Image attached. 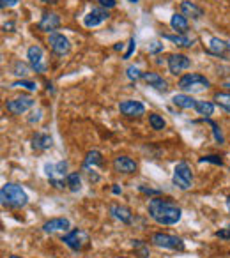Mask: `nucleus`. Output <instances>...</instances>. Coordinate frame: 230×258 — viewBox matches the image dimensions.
<instances>
[{
	"label": "nucleus",
	"mask_w": 230,
	"mask_h": 258,
	"mask_svg": "<svg viewBox=\"0 0 230 258\" xmlns=\"http://www.w3.org/2000/svg\"><path fill=\"white\" fill-rule=\"evenodd\" d=\"M147 211L152 221L165 226L176 225L183 218V209L172 198H161V197L151 198L147 205Z\"/></svg>",
	"instance_id": "obj_1"
},
{
	"label": "nucleus",
	"mask_w": 230,
	"mask_h": 258,
	"mask_svg": "<svg viewBox=\"0 0 230 258\" xmlns=\"http://www.w3.org/2000/svg\"><path fill=\"white\" fill-rule=\"evenodd\" d=\"M0 202H2L4 207L22 209L29 204V197H27V193L23 191L22 186L8 182L2 186V189H0Z\"/></svg>",
	"instance_id": "obj_2"
},
{
	"label": "nucleus",
	"mask_w": 230,
	"mask_h": 258,
	"mask_svg": "<svg viewBox=\"0 0 230 258\" xmlns=\"http://www.w3.org/2000/svg\"><path fill=\"white\" fill-rule=\"evenodd\" d=\"M177 87L186 94H197L202 90H207L211 87V82L200 73H186L179 78Z\"/></svg>",
	"instance_id": "obj_3"
},
{
	"label": "nucleus",
	"mask_w": 230,
	"mask_h": 258,
	"mask_svg": "<svg viewBox=\"0 0 230 258\" xmlns=\"http://www.w3.org/2000/svg\"><path fill=\"white\" fill-rule=\"evenodd\" d=\"M172 182L183 191L190 189V187L193 186V173H191V168L186 161H181L176 165L174 175H172Z\"/></svg>",
	"instance_id": "obj_4"
},
{
	"label": "nucleus",
	"mask_w": 230,
	"mask_h": 258,
	"mask_svg": "<svg viewBox=\"0 0 230 258\" xmlns=\"http://www.w3.org/2000/svg\"><path fill=\"white\" fill-rule=\"evenodd\" d=\"M89 233L85 232V230L82 228H75L71 230L69 233H66V235H62V242L66 244V246L69 247V249L73 251H82L85 249L87 246H89Z\"/></svg>",
	"instance_id": "obj_5"
},
{
	"label": "nucleus",
	"mask_w": 230,
	"mask_h": 258,
	"mask_svg": "<svg viewBox=\"0 0 230 258\" xmlns=\"http://www.w3.org/2000/svg\"><path fill=\"white\" fill-rule=\"evenodd\" d=\"M151 242L158 247H163V249H174V251L184 249L183 239H179V237H176V235H170V233H161V232L152 233Z\"/></svg>",
	"instance_id": "obj_6"
},
{
	"label": "nucleus",
	"mask_w": 230,
	"mask_h": 258,
	"mask_svg": "<svg viewBox=\"0 0 230 258\" xmlns=\"http://www.w3.org/2000/svg\"><path fill=\"white\" fill-rule=\"evenodd\" d=\"M48 46H50V50L53 51L57 57H64V55H68L69 51H71V43H69L68 37L61 32H51L50 36H48Z\"/></svg>",
	"instance_id": "obj_7"
},
{
	"label": "nucleus",
	"mask_w": 230,
	"mask_h": 258,
	"mask_svg": "<svg viewBox=\"0 0 230 258\" xmlns=\"http://www.w3.org/2000/svg\"><path fill=\"white\" fill-rule=\"evenodd\" d=\"M34 104H36V101L30 96H20V97H15V99L8 101L6 108H8L9 113L22 115V113H25V111H29L30 108H34Z\"/></svg>",
	"instance_id": "obj_8"
},
{
	"label": "nucleus",
	"mask_w": 230,
	"mask_h": 258,
	"mask_svg": "<svg viewBox=\"0 0 230 258\" xmlns=\"http://www.w3.org/2000/svg\"><path fill=\"white\" fill-rule=\"evenodd\" d=\"M119 110H121V113L128 118H140L145 115V106L140 103V101H135V99L121 101Z\"/></svg>",
	"instance_id": "obj_9"
},
{
	"label": "nucleus",
	"mask_w": 230,
	"mask_h": 258,
	"mask_svg": "<svg viewBox=\"0 0 230 258\" xmlns=\"http://www.w3.org/2000/svg\"><path fill=\"white\" fill-rule=\"evenodd\" d=\"M27 58H29V66L36 73H44L46 71V64H44V53L43 48L34 44L27 50Z\"/></svg>",
	"instance_id": "obj_10"
},
{
	"label": "nucleus",
	"mask_w": 230,
	"mask_h": 258,
	"mask_svg": "<svg viewBox=\"0 0 230 258\" xmlns=\"http://www.w3.org/2000/svg\"><path fill=\"white\" fill-rule=\"evenodd\" d=\"M166 62H168V71L176 76L191 68V60L184 53H170Z\"/></svg>",
	"instance_id": "obj_11"
},
{
	"label": "nucleus",
	"mask_w": 230,
	"mask_h": 258,
	"mask_svg": "<svg viewBox=\"0 0 230 258\" xmlns=\"http://www.w3.org/2000/svg\"><path fill=\"white\" fill-rule=\"evenodd\" d=\"M108 18H110V13H108V9L96 8V9H92V11H89L85 16H83V25H85L87 29H94V27H99L101 23H104Z\"/></svg>",
	"instance_id": "obj_12"
},
{
	"label": "nucleus",
	"mask_w": 230,
	"mask_h": 258,
	"mask_svg": "<svg viewBox=\"0 0 230 258\" xmlns=\"http://www.w3.org/2000/svg\"><path fill=\"white\" fill-rule=\"evenodd\" d=\"M111 166H113V170L117 173H135L138 168L137 161L128 158V156H117L113 159V163H111Z\"/></svg>",
	"instance_id": "obj_13"
},
{
	"label": "nucleus",
	"mask_w": 230,
	"mask_h": 258,
	"mask_svg": "<svg viewBox=\"0 0 230 258\" xmlns=\"http://www.w3.org/2000/svg\"><path fill=\"white\" fill-rule=\"evenodd\" d=\"M37 27H39V30H43V32H55V30L61 27V16L57 15V13H44L43 18L39 20V23H37Z\"/></svg>",
	"instance_id": "obj_14"
},
{
	"label": "nucleus",
	"mask_w": 230,
	"mask_h": 258,
	"mask_svg": "<svg viewBox=\"0 0 230 258\" xmlns=\"http://www.w3.org/2000/svg\"><path fill=\"white\" fill-rule=\"evenodd\" d=\"M110 214L113 216L115 219H119L121 223H124V225H131V223H133V218H135V214L131 212L130 207L119 205V204L110 205Z\"/></svg>",
	"instance_id": "obj_15"
},
{
	"label": "nucleus",
	"mask_w": 230,
	"mask_h": 258,
	"mask_svg": "<svg viewBox=\"0 0 230 258\" xmlns=\"http://www.w3.org/2000/svg\"><path fill=\"white\" fill-rule=\"evenodd\" d=\"M207 51L216 55V57H225L230 51V43L228 41L219 39V37H211V39L207 41Z\"/></svg>",
	"instance_id": "obj_16"
},
{
	"label": "nucleus",
	"mask_w": 230,
	"mask_h": 258,
	"mask_svg": "<svg viewBox=\"0 0 230 258\" xmlns=\"http://www.w3.org/2000/svg\"><path fill=\"white\" fill-rule=\"evenodd\" d=\"M142 80H144L149 87H152V89L158 90V92H166V90H168V83H166V80L163 78V76H159L158 73H144V78Z\"/></svg>",
	"instance_id": "obj_17"
},
{
	"label": "nucleus",
	"mask_w": 230,
	"mask_h": 258,
	"mask_svg": "<svg viewBox=\"0 0 230 258\" xmlns=\"http://www.w3.org/2000/svg\"><path fill=\"white\" fill-rule=\"evenodd\" d=\"M181 13H183L186 18L195 20V22L204 16V9H202L200 6L195 4V2H191V0H184V2H181Z\"/></svg>",
	"instance_id": "obj_18"
},
{
	"label": "nucleus",
	"mask_w": 230,
	"mask_h": 258,
	"mask_svg": "<svg viewBox=\"0 0 230 258\" xmlns=\"http://www.w3.org/2000/svg\"><path fill=\"white\" fill-rule=\"evenodd\" d=\"M69 226H71V223H69L68 218H53V219H50V221L44 223L43 232H46V233L66 232V230H69Z\"/></svg>",
	"instance_id": "obj_19"
},
{
	"label": "nucleus",
	"mask_w": 230,
	"mask_h": 258,
	"mask_svg": "<svg viewBox=\"0 0 230 258\" xmlns=\"http://www.w3.org/2000/svg\"><path fill=\"white\" fill-rule=\"evenodd\" d=\"M161 37L179 48H191L195 44V39L188 36V34H161Z\"/></svg>",
	"instance_id": "obj_20"
},
{
	"label": "nucleus",
	"mask_w": 230,
	"mask_h": 258,
	"mask_svg": "<svg viewBox=\"0 0 230 258\" xmlns=\"http://www.w3.org/2000/svg\"><path fill=\"white\" fill-rule=\"evenodd\" d=\"M172 103L176 104L177 108H181V110H191L193 108L195 110V104H197V99H193V96L191 94H176V96L172 97Z\"/></svg>",
	"instance_id": "obj_21"
},
{
	"label": "nucleus",
	"mask_w": 230,
	"mask_h": 258,
	"mask_svg": "<svg viewBox=\"0 0 230 258\" xmlns=\"http://www.w3.org/2000/svg\"><path fill=\"white\" fill-rule=\"evenodd\" d=\"M53 145V138L46 133H36L32 138V149L34 151H48Z\"/></svg>",
	"instance_id": "obj_22"
},
{
	"label": "nucleus",
	"mask_w": 230,
	"mask_h": 258,
	"mask_svg": "<svg viewBox=\"0 0 230 258\" xmlns=\"http://www.w3.org/2000/svg\"><path fill=\"white\" fill-rule=\"evenodd\" d=\"M170 27H172L177 34H188L190 22H188V18L183 13H179V15L176 13V15H172V18H170Z\"/></svg>",
	"instance_id": "obj_23"
},
{
	"label": "nucleus",
	"mask_w": 230,
	"mask_h": 258,
	"mask_svg": "<svg viewBox=\"0 0 230 258\" xmlns=\"http://www.w3.org/2000/svg\"><path fill=\"white\" fill-rule=\"evenodd\" d=\"M101 163H103V156H101V152L99 151H89L87 152V156H85V163H83V168L85 170H90V168H94V166H99Z\"/></svg>",
	"instance_id": "obj_24"
},
{
	"label": "nucleus",
	"mask_w": 230,
	"mask_h": 258,
	"mask_svg": "<svg viewBox=\"0 0 230 258\" xmlns=\"http://www.w3.org/2000/svg\"><path fill=\"white\" fill-rule=\"evenodd\" d=\"M195 111H197L198 115H202L204 118H209L214 113V103H211V101H197Z\"/></svg>",
	"instance_id": "obj_25"
},
{
	"label": "nucleus",
	"mask_w": 230,
	"mask_h": 258,
	"mask_svg": "<svg viewBox=\"0 0 230 258\" xmlns=\"http://www.w3.org/2000/svg\"><path fill=\"white\" fill-rule=\"evenodd\" d=\"M66 184H68V187L73 191V193L80 191V187H82V177H80V173L71 172L68 177H66Z\"/></svg>",
	"instance_id": "obj_26"
},
{
	"label": "nucleus",
	"mask_w": 230,
	"mask_h": 258,
	"mask_svg": "<svg viewBox=\"0 0 230 258\" xmlns=\"http://www.w3.org/2000/svg\"><path fill=\"white\" fill-rule=\"evenodd\" d=\"M149 124H151V127L154 129V131H163V129L166 127L165 118L158 113H149Z\"/></svg>",
	"instance_id": "obj_27"
},
{
	"label": "nucleus",
	"mask_w": 230,
	"mask_h": 258,
	"mask_svg": "<svg viewBox=\"0 0 230 258\" xmlns=\"http://www.w3.org/2000/svg\"><path fill=\"white\" fill-rule=\"evenodd\" d=\"M214 101H216V104H219V106L223 108V110L230 111V92H216Z\"/></svg>",
	"instance_id": "obj_28"
},
{
	"label": "nucleus",
	"mask_w": 230,
	"mask_h": 258,
	"mask_svg": "<svg viewBox=\"0 0 230 258\" xmlns=\"http://www.w3.org/2000/svg\"><path fill=\"white\" fill-rule=\"evenodd\" d=\"M126 76L131 80V82H138V80L144 78V73H142L140 68H137V66H128V68H126Z\"/></svg>",
	"instance_id": "obj_29"
},
{
	"label": "nucleus",
	"mask_w": 230,
	"mask_h": 258,
	"mask_svg": "<svg viewBox=\"0 0 230 258\" xmlns=\"http://www.w3.org/2000/svg\"><path fill=\"white\" fill-rule=\"evenodd\" d=\"M205 120L211 124V127H212V135H214V140H216V144H219L221 145L223 142H225V138H223V133H221V129L218 127V124L216 122H212L211 118H205Z\"/></svg>",
	"instance_id": "obj_30"
},
{
	"label": "nucleus",
	"mask_w": 230,
	"mask_h": 258,
	"mask_svg": "<svg viewBox=\"0 0 230 258\" xmlns=\"http://www.w3.org/2000/svg\"><path fill=\"white\" fill-rule=\"evenodd\" d=\"M13 75H16V76H23L25 78L27 75H29V68H27L23 62H15V66H13Z\"/></svg>",
	"instance_id": "obj_31"
},
{
	"label": "nucleus",
	"mask_w": 230,
	"mask_h": 258,
	"mask_svg": "<svg viewBox=\"0 0 230 258\" xmlns=\"http://www.w3.org/2000/svg\"><path fill=\"white\" fill-rule=\"evenodd\" d=\"M11 87L13 89H16V87H23V89H27V90H36L37 89L36 83L30 82V80H18V82L11 83Z\"/></svg>",
	"instance_id": "obj_32"
},
{
	"label": "nucleus",
	"mask_w": 230,
	"mask_h": 258,
	"mask_svg": "<svg viewBox=\"0 0 230 258\" xmlns=\"http://www.w3.org/2000/svg\"><path fill=\"white\" fill-rule=\"evenodd\" d=\"M200 163H214V165H223V159L219 158V156H204V158H200Z\"/></svg>",
	"instance_id": "obj_33"
},
{
	"label": "nucleus",
	"mask_w": 230,
	"mask_h": 258,
	"mask_svg": "<svg viewBox=\"0 0 230 258\" xmlns=\"http://www.w3.org/2000/svg\"><path fill=\"white\" fill-rule=\"evenodd\" d=\"M135 48H137V41H135V37H131L130 43H128V51L123 55L124 60H128V58L131 57V53H133V51H135Z\"/></svg>",
	"instance_id": "obj_34"
},
{
	"label": "nucleus",
	"mask_w": 230,
	"mask_h": 258,
	"mask_svg": "<svg viewBox=\"0 0 230 258\" xmlns=\"http://www.w3.org/2000/svg\"><path fill=\"white\" fill-rule=\"evenodd\" d=\"M159 51H163V44L158 43V41H152L151 46H149V53L156 55V53H159Z\"/></svg>",
	"instance_id": "obj_35"
},
{
	"label": "nucleus",
	"mask_w": 230,
	"mask_h": 258,
	"mask_svg": "<svg viewBox=\"0 0 230 258\" xmlns=\"http://www.w3.org/2000/svg\"><path fill=\"white\" fill-rule=\"evenodd\" d=\"M216 237H219V239H223V240H228L230 239V225L221 230H218V232H216Z\"/></svg>",
	"instance_id": "obj_36"
},
{
	"label": "nucleus",
	"mask_w": 230,
	"mask_h": 258,
	"mask_svg": "<svg viewBox=\"0 0 230 258\" xmlns=\"http://www.w3.org/2000/svg\"><path fill=\"white\" fill-rule=\"evenodd\" d=\"M41 117H43V110L37 108L36 111H32V117H29V124H36V122H39Z\"/></svg>",
	"instance_id": "obj_37"
},
{
	"label": "nucleus",
	"mask_w": 230,
	"mask_h": 258,
	"mask_svg": "<svg viewBox=\"0 0 230 258\" xmlns=\"http://www.w3.org/2000/svg\"><path fill=\"white\" fill-rule=\"evenodd\" d=\"M97 2H99V6L104 9H111L117 6V0H97Z\"/></svg>",
	"instance_id": "obj_38"
},
{
	"label": "nucleus",
	"mask_w": 230,
	"mask_h": 258,
	"mask_svg": "<svg viewBox=\"0 0 230 258\" xmlns=\"http://www.w3.org/2000/svg\"><path fill=\"white\" fill-rule=\"evenodd\" d=\"M138 189H140V193H145V195H159V193H161V191L151 189V187H145V186H140Z\"/></svg>",
	"instance_id": "obj_39"
},
{
	"label": "nucleus",
	"mask_w": 230,
	"mask_h": 258,
	"mask_svg": "<svg viewBox=\"0 0 230 258\" xmlns=\"http://www.w3.org/2000/svg\"><path fill=\"white\" fill-rule=\"evenodd\" d=\"M16 4H18V0H0L2 8H15Z\"/></svg>",
	"instance_id": "obj_40"
},
{
	"label": "nucleus",
	"mask_w": 230,
	"mask_h": 258,
	"mask_svg": "<svg viewBox=\"0 0 230 258\" xmlns=\"http://www.w3.org/2000/svg\"><path fill=\"white\" fill-rule=\"evenodd\" d=\"M133 242H135V246H137V247L142 246L140 240H133ZM147 256H149V249H147V247H144V249L140 251V258H147Z\"/></svg>",
	"instance_id": "obj_41"
},
{
	"label": "nucleus",
	"mask_w": 230,
	"mask_h": 258,
	"mask_svg": "<svg viewBox=\"0 0 230 258\" xmlns=\"http://www.w3.org/2000/svg\"><path fill=\"white\" fill-rule=\"evenodd\" d=\"M41 2H43V4H46V6H57L61 0H41Z\"/></svg>",
	"instance_id": "obj_42"
},
{
	"label": "nucleus",
	"mask_w": 230,
	"mask_h": 258,
	"mask_svg": "<svg viewBox=\"0 0 230 258\" xmlns=\"http://www.w3.org/2000/svg\"><path fill=\"white\" fill-rule=\"evenodd\" d=\"M111 191H113V195H121L123 193V189L119 187V184H113V187H111Z\"/></svg>",
	"instance_id": "obj_43"
},
{
	"label": "nucleus",
	"mask_w": 230,
	"mask_h": 258,
	"mask_svg": "<svg viewBox=\"0 0 230 258\" xmlns=\"http://www.w3.org/2000/svg\"><path fill=\"white\" fill-rule=\"evenodd\" d=\"M226 209H228V212H230V197L226 198Z\"/></svg>",
	"instance_id": "obj_44"
},
{
	"label": "nucleus",
	"mask_w": 230,
	"mask_h": 258,
	"mask_svg": "<svg viewBox=\"0 0 230 258\" xmlns=\"http://www.w3.org/2000/svg\"><path fill=\"white\" fill-rule=\"evenodd\" d=\"M130 2H131V4H137V2H138V0H130Z\"/></svg>",
	"instance_id": "obj_45"
},
{
	"label": "nucleus",
	"mask_w": 230,
	"mask_h": 258,
	"mask_svg": "<svg viewBox=\"0 0 230 258\" xmlns=\"http://www.w3.org/2000/svg\"><path fill=\"white\" fill-rule=\"evenodd\" d=\"M225 87H228V89H230V82H226V83H225Z\"/></svg>",
	"instance_id": "obj_46"
},
{
	"label": "nucleus",
	"mask_w": 230,
	"mask_h": 258,
	"mask_svg": "<svg viewBox=\"0 0 230 258\" xmlns=\"http://www.w3.org/2000/svg\"><path fill=\"white\" fill-rule=\"evenodd\" d=\"M11 258H20V256H11Z\"/></svg>",
	"instance_id": "obj_47"
}]
</instances>
